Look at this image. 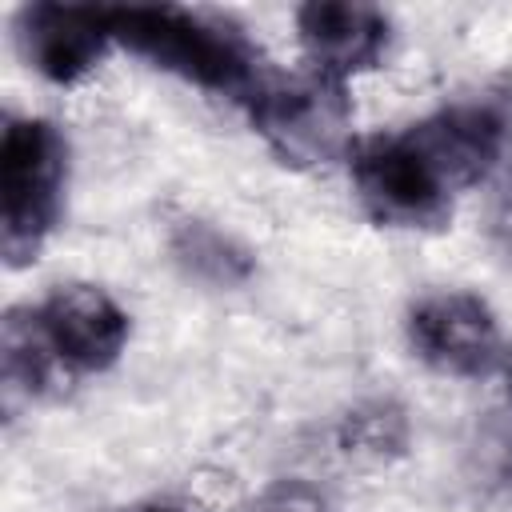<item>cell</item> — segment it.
I'll return each instance as SVG.
<instances>
[{"instance_id":"1","label":"cell","mask_w":512,"mask_h":512,"mask_svg":"<svg viewBox=\"0 0 512 512\" xmlns=\"http://www.w3.org/2000/svg\"><path fill=\"white\" fill-rule=\"evenodd\" d=\"M112 40L136 56L168 68L212 92H252L260 84V56L248 36L216 16L176 4H128L112 8Z\"/></svg>"},{"instance_id":"2","label":"cell","mask_w":512,"mask_h":512,"mask_svg":"<svg viewBox=\"0 0 512 512\" xmlns=\"http://www.w3.org/2000/svg\"><path fill=\"white\" fill-rule=\"evenodd\" d=\"M68 144L48 120H8L0 140V248L12 268L36 260L60 216Z\"/></svg>"},{"instance_id":"3","label":"cell","mask_w":512,"mask_h":512,"mask_svg":"<svg viewBox=\"0 0 512 512\" xmlns=\"http://www.w3.org/2000/svg\"><path fill=\"white\" fill-rule=\"evenodd\" d=\"M252 124L268 148L296 168L328 164L348 144V96L332 76H276L252 92Z\"/></svg>"},{"instance_id":"4","label":"cell","mask_w":512,"mask_h":512,"mask_svg":"<svg viewBox=\"0 0 512 512\" xmlns=\"http://www.w3.org/2000/svg\"><path fill=\"white\" fill-rule=\"evenodd\" d=\"M352 180L364 208L392 228H440L452 216V188L408 136H376L352 152Z\"/></svg>"},{"instance_id":"5","label":"cell","mask_w":512,"mask_h":512,"mask_svg":"<svg viewBox=\"0 0 512 512\" xmlns=\"http://www.w3.org/2000/svg\"><path fill=\"white\" fill-rule=\"evenodd\" d=\"M408 340L440 372L484 376L500 360V328L484 300L468 292L424 296L408 312Z\"/></svg>"},{"instance_id":"6","label":"cell","mask_w":512,"mask_h":512,"mask_svg":"<svg viewBox=\"0 0 512 512\" xmlns=\"http://www.w3.org/2000/svg\"><path fill=\"white\" fill-rule=\"evenodd\" d=\"M16 40L40 76L52 84H72L104 56L112 40V8L40 0L16 16Z\"/></svg>"},{"instance_id":"7","label":"cell","mask_w":512,"mask_h":512,"mask_svg":"<svg viewBox=\"0 0 512 512\" xmlns=\"http://www.w3.org/2000/svg\"><path fill=\"white\" fill-rule=\"evenodd\" d=\"M404 136L424 152L448 188H468L496 168L508 144V124L496 104H452L412 124Z\"/></svg>"},{"instance_id":"8","label":"cell","mask_w":512,"mask_h":512,"mask_svg":"<svg viewBox=\"0 0 512 512\" xmlns=\"http://www.w3.org/2000/svg\"><path fill=\"white\" fill-rule=\"evenodd\" d=\"M36 320H40L52 352L60 356V364H68L76 372L108 368L128 340L124 308L92 284L56 288L44 300V308L36 312Z\"/></svg>"},{"instance_id":"9","label":"cell","mask_w":512,"mask_h":512,"mask_svg":"<svg viewBox=\"0 0 512 512\" xmlns=\"http://www.w3.org/2000/svg\"><path fill=\"white\" fill-rule=\"evenodd\" d=\"M296 28L308 60L332 80L372 68L388 48V16L372 4L316 0L296 12Z\"/></svg>"},{"instance_id":"10","label":"cell","mask_w":512,"mask_h":512,"mask_svg":"<svg viewBox=\"0 0 512 512\" xmlns=\"http://www.w3.org/2000/svg\"><path fill=\"white\" fill-rule=\"evenodd\" d=\"M172 256L188 276L212 288H240L256 272L252 252L208 220H180L172 228Z\"/></svg>"},{"instance_id":"11","label":"cell","mask_w":512,"mask_h":512,"mask_svg":"<svg viewBox=\"0 0 512 512\" xmlns=\"http://www.w3.org/2000/svg\"><path fill=\"white\" fill-rule=\"evenodd\" d=\"M0 352H4V380L8 388H20L28 396L48 392V384H56V364L60 356L52 352L36 312H8L4 332H0Z\"/></svg>"},{"instance_id":"12","label":"cell","mask_w":512,"mask_h":512,"mask_svg":"<svg viewBox=\"0 0 512 512\" xmlns=\"http://www.w3.org/2000/svg\"><path fill=\"white\" fill-rule=\"evenodd\" d=\"M336 440H340V448L352 452V456L388 460V456H400L404 444H408V416H404V408L392 404V400H368V404L352 408V412L340 420Z\"/></svg>"},{"instance_id":"13","label":"cell","mask_w":512,"mask_h":512,"mask_svg":"<svg viewBox=\"0 0 512 512\" xmlns=\"http://www.w3.org/2000/svg\"><path fill=\"white\" fill-rule=\"evenodd\" d=\"M248 512H332V504L308 480H276L248 504Z\"/></svg>"},{"instance_id":"14","label":"cell","mask_w":512,"mask_h":512,"mask_svg":"<svg viewBox=\"0 0 512 512\" xmlns=\"http://www.w3.org/2000/svg\"><path fill=\"white\" fill-rule=\"evenodd\" d=\"M488 240L504 256V264L512 268V180L492 196V208H488Z\"/></svg>"},{"instance_id":"15","label":"cell","mask_w":512,"mask_h":512,"mask_svg":"<svg viewBox=\"0 0 512 512\" xmlns=\"http://www.w3.org/2000/svg\"><path fill=\"white\" fill-rule=\"evenodd\" d=\"M492 448H496V460H492V468H496V484L512 496V432H500Z\"/></svg>"},{"instance_id":"16","label":"cell","mask_w":512,"mask_h":512,"mask_svg":"<svg viewBox=\"0 0 512 512\" xmlns=\"http://www.w3.org/2000/svg\"><path fill=\"white\" fill-rule=\"evenodd\" d=\"M140 512H180V508H140Z\"/></svg>"},{"instance_id":"17","label":"cell","mask_w":512,"mask_h":512,"mask_svg":"<svg viewBox=\"0 0 512 512\" xmlns=\"http://www.w3.org/2000/svg\"><path fill=\"white\" fill-rule=\"evenodd\" d=\"M508 392H512V360H508Z\"/></svg>"}]
</instances>
